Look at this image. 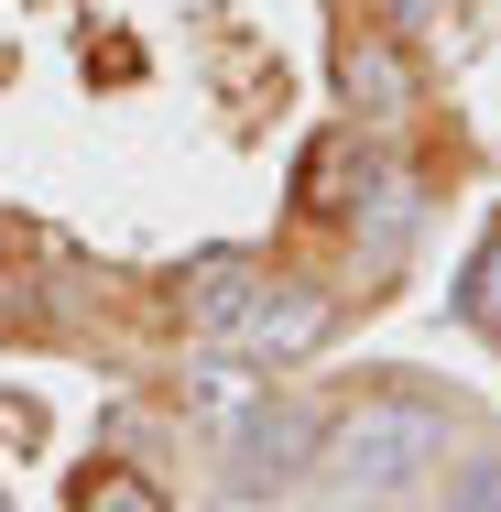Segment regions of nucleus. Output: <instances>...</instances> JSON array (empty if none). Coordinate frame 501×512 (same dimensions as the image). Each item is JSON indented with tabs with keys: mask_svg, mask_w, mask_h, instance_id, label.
<instances>
[{
	"mask_svg": "<svg viewBox=\"0 0 501 512\" xmlns=\"http://www.w3.org/2000/svg\"><path fill=\"white\" fill-rule=\"evenodd\" d=\"M338 88H349L360 120H403V109H414V77H403V55L382 33H349V44H338Z\"/></svg>",
	"mask_w": 501,
	"mask_h": 512,
	"instance_id": "obj_4",
	"label": "nucleus"
},
{
	"mask_svg": "<svg viewBox=\"0 0 501 512\" xmlns=\"http://www.w3.org/2000/svg\"><path fill=\"white\" fill-rule=\"evenodd\" d=\"M327 327H338V295H316V284H262L251 306H240V360H305V349H327Z\"/></svg>",
	"mask_w": 501,
	"mask_h": 512,
	"instance_id": "obj_3",
	"label": "nucleus"
},
{
	"mask_svg": "<svg viewBox=\"0 0 501 512\" xmlns=\"http://www.w3.org/2000/svg\"><path fill=\"white\" fill-rule=\"evenodd\" d=\"M77 512H175V502H164L142 469H99V480L77 491Z\"/></svg>",
	"mask_w": 501,
	"mask_h": 512,
	"instance_id": "obj_7",
	"label": "nucleus"
},
{
	"mask_svg": "<svg viewBox=\"0 0 501 512\" xmlns=\"http://www.w3.org/2000/svg\"><path fill=\"white\" fill-rule=\"evenodd\" d=\"M458 316H469L480 338H501V229L469 251V273H458Z\"/></svg>",
	"mask_w": 501,
	"mask_h": 512,
	"instance_id": "obj_6",
	"label": "nucleus"
},
{
	"mask_svg": "<svg viewBox=\"0 0 501 512\" xmlns=\"http://www.w3.org/2000/svg\"><path fill=\"white\" fill-rule=\"evenodd\" d=\"M316 458H327V414L305 404V393H251V404L229 414V491L273 502V491L316 480Z\"/></svg>",
	"mask_w": 501,
	"mask_h": 512,
	"instance_id": "obj_1",
	"label": "nucleus"
},
{
	"mask_svg": "<svg viewBox=\"0 0 501 512\" xmlns=\"http://www.w3.org/2000/svg\"><path fill=\"white\" fill-rule=\"evenodd\" d=\"M251 295H262V273H251L240 251H207L197 273L175 284V306H186V327H207V338H229V327H240V306H251Z\"/></svg>",
	"mask_w": 501,
	"mask_h": 512,
	"instance_id": "obj_5",
	"label": "nucleus"
},
{
	"mask_svg": "<svg viewBox=\"0 0 501 512\" xmlns=\"http://www.w3.org/2000/svg\"><path fill=\"white\" fill-rule=\"evenodd\" d=\"M436 512H501V458H469V469H447V502Z\"/></svg>",
	"mask_w": 501,
	"mask_h": 512,
	"instance_id": "obj_8",
	"label": "nucleus"
},
{
	"mask_svg": "<svg viewBox=\"0 0 501 512\" xmlns=\"http://www.w3.org/2000/svg\"><path fill=\"white\" fill-rule=\"evenodd\" d=\"M425 458H436V414L360 404L349 425H327V458H316V469H338V491H403Z\"/></svg>",
	"mask_w": 501,
	"mask_h": 512,
	"instance_id": "obj_2",
	"label": "nucleus"
}]
</instances>
